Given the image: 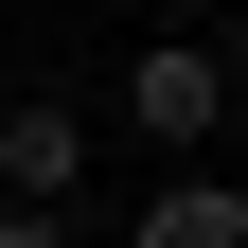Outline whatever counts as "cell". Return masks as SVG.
<instances>
[{"label":"cell","instance_id":"cell-3","mask_svg":"<svg viewBox=\"0 0 248 248\" xmlns=\"http://www.w3.org/2000/svg\"><path fill=\"white\" fill-rule=\"evenodd\" d=\"M124 248H248V177H142V213H124Z\"/></svg>","mask_w":248,"mask_h":248},{"label":"cell","instance_id":"cell-6","mask_svg":"<svg viewBox=\"0 0 248 248\" xmlns=\"http://www.w3.org/2000/svg\"><path fill=\"white\" fill-rule=\"evenodd\" d=\"M142 18H160V36H213V18H231V0H142Z\"/></svg>","mask_w":248,"mask_h":248},{"label":"cell","instance_id":"cell-1","mask_svg":"<svg viewBox=\"0 0 248 248\" xmlns=\"http://www.w3.org/2000/svg\"><path fill=\"white\" fill-rule=\"evenodd\" d=\"M107 107H124V142H142L160 177H195L213 142H231V71H213V36H142Z\"/></svg>","mask_w":248,"mask_h":248},{"label":"cell","instance_id":"cell-2","mask_svg":"<svg viewBox=\"0 0 248 248\" xmlns=\"http://www.w3.org/2000/svg\"><path fill=\"white\" fill-rule=\"evenodd\" d=\"M0 195H18V213H71L89 195V107L18 89V107H0Z\"/></svg>","mask_w":248,"mask_h":248},{"label":"cell","instance_id":"cell-4","mask_svg":"<svg viewBox=\"0 0 248 248\" xmlns=\"http://www.w3.org/2000/svg\"><path fill=\"white\" fill-rule=\"evenodd\" d=\"M213 71H231V124H248V0L213 18Z\"/></svg>","mask_w":248,"mask_h":248},{"label":"cell","instance_id":"cell-5","mask_svg":"<svg viewBox=\"0 0 248 248\" xmlns=\"http://www.w3.org/2000/svg\"><path fill=\"white\" fill-rule=\"evenodd\" d=\"M0 248H71V213H18V195H0Z\"/></svg>","mask_w":248,"mask_h":248}]
</instances>
